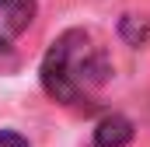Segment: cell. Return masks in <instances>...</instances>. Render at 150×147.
Instances as JSON below:
<instances>
[{
	"label": "cell",
	"instance_id": "cell-1",
	"mask_svg": "<svg viewBox=\"0 0 150 147\" xmlns=\"http://www.w3.org/2000/svg\"><path fill=\"white\" fill-rule=\"evenodd\" d=\"M38 77L52 102L74 105L108 81V60H105V49L91 39V32L70 28L49 46Z\"/></svg>",
	"mask_w": 150,
	"mask_h": 147
},
{
	"label": "cell",
	"instance_id": "cell-2",
	"mask_svg": "<svg viewBox=\"0 0 150 147\" xmlns=\"http://www.w3.org/2000/svg\"><path fill=\"white\" fill-rule=\"evenodd\" d=\"M35 18V0H0V49L11 46Z\"/></svg>",
	"mask_w": 150,
	"mask_h": 147
},
{
	"label": "cell",
	"instance_id": "cell-3",
	"mask_svg": "<svg viewBox=\"0 0 150 147\" xmlns=\"http://www.w3.org/2000/svg\"><path fill=\"white\" fill-rule=\"evenodd\" d=\"M133 140V123L126 116H105L98 126H94V144L98 147H126Z\"/></svg>",
	"mask_w": 150,
	"mask_h": 147
},
{
	"label": "cell",
	"instance_id": "cell-4",
	"mask_svg": "<svg viewBox=\"0 0 150 147\" xmlns=\"http://www.w3.org/2000/svg\"><path fill=\"white\" fill-rule=\"evenodd\" d=\"M119 35L126 39L129 46H143L150 35V21L147 18H136V14H122V21H119Z\"/></svg>",
	"mask_w": 150,
	"mask_h": 147
},
{
	"label": "cell",
	"instance_id": "cell-5",
	"mask_svg": "<svg viewBox=\"0 0 150 147\" xmlns=\"http://www.w3.org/2000/svg\"><path fill=\"white\" fill-rule=\"evenodd\" d=\"M0 147H28V140L18 130H0Z\"/></svg>",
	"mask_w": 150,
	"mask_h": 147
}]
</instances>
